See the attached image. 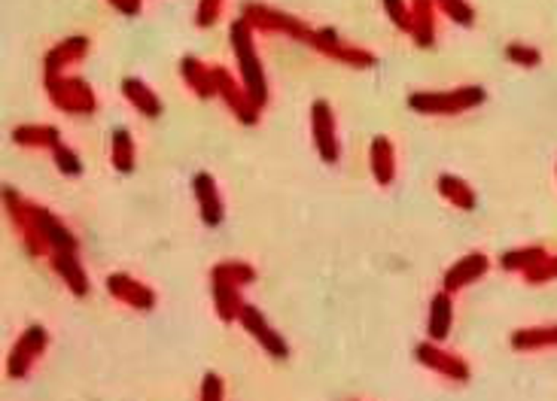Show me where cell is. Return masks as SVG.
<instances>
[{
    "mask_svg": "<svg viewBox=\"0 0 557 401\" xmlns=\"http://www.w3.org/2000/svg\"><path fill=\"white\" fill-rule=\"evenodd\" d=\"M314 46H320L323 52L335 55V58L341 61H354V64H371V55L369 52H360V49H350V46H345L339 40V34L332 31V27H326V31H320L317 37H314Z\"/></svg>",
    "mask_w": 557,
    "mask_h": 401,
    "instance_id": "cell-5",
    "label": "cell"
},
{
    "mask_svg": "<svg viewBox=\"0 0 557 401\" xmlns=\"http://www.w3.org/2000/svg\"><path fill=\"white\" fill-rule=\"evenodd\" d=\"M371 149H375V152H371V158H375L378 179H381V183H390V174H393V170H390V143L384 140V137H378Z\"/></svg>",
    "mask_w": 557,
    "mask_h": 401,
    "instance_id": "cell-13",
    "label": "cell"
},
{
    "mask_svg": "<svg viewBox=\"0 0 557 401\" xmlns=\"http://www.w3.org/2000/svg\"><path fill=\"white\" fill-rule=\"evenodd\" d=\"M314 134H317V147H320V155L326 158V162H335L339 158V143H335L332 137V113H329L326 103H314Z\"/></svg>",
    "mask_w": 557,
    "mask_h": 401,
    "instance_id": "cell-4",
    "label": "cell"
},
{
    "mask_svg": "<svg viewBox=\"0 0 557 401\" xmlns=\"http://www.w3.org/2000/svg\"><path fill=\"white\" fill-rule=\"evenodd\" d=\"M217 12H219V0H202V6H198V25H213L217 22Z\"/></svg>",
    "mask_w": 557,
    "mask_h": 401,
    "instance_id": "cell-21",
    "label": "cell"
},
{
    "mask_svg": "<svg viewBox=\"0 0 557 401\" xmlns=\"http://www.w3.org/2000/svg\"><path fill=\"white\" fill-rule=\"evenodd\" d=\"M50 92L65 110H82V113H88V110L95 107L92 92H88V86L80 79H58V76H50Z\"/></svg>",
    "mask_w": 557,
    "mask_h": 401,
    "instance_id": "cell-3",
    "label": "cell"
},
{
    "mask_svg": "<svg viewBox=\"0 0 557 401\" xmlns=\"http://www.w3.org/2000/svg\"><path fill=\"white\" fill-rule=\"evenodd\" d=\"M244 320H247V329H253V331H256V335L268 344V350L278 352V356H284V352H286V350H284V344H280L278 337H274L271 331H268V329L263 326V320H259L256 310H244Z\"/></svg>",
    "mask_w": 557,
    "mask_h": 401,
    "instance_id": "cell-11",
    "label": "cell"
},
{
    "mask_svg": "<svg viewBox=\"0 0 557 401\" xmlns=\"http://www.w3.org/2000/svg\"><path fill=\"white\" fill-rule=\"evenodd\" d=\"M116 10L119 12H128V16H134L137 10H141V0H113Z\"/></svg>",
    "mask_w": 557,
    "mask_h": 401,
    "instance_id": "cell-23",
    "label": "cell"
},
{
    "mask_svg": "<svg viewBox=\"0 0 557 401\" xmlns=\"http://www.w3.org/2000/svg\"><path fill=\"white\" fill-rule=\"evenodd\" d=\"M487 268V261L481 259V255H472V259H463L457 268L448 274V286H460V283H466V280H476V276L485 271Z\"/></svg>",
    "mask_w": 557,
    "mask_h": 401,
    "instance_id": "cell-10",
    "label": "cell"
},
{
    "mask_svg": "<svg viewBox=\"0 0 557 401\" xmlns=\"http://www.w3.org/2000/svg\"><path fill=\"white\" fill-rule=\"evenodd\" d=\"M485 101L481 88H457L448 95H411V107L423 110V113H457V110L476 107Z\"/></svg>",
    "mask_w": 557,
    "mask_h": 401,
    "instance_id": "cell-2",
    "label": "cell"
},
{
    "mask_svg": "<svg viewBox=\"0 0 557 401\" xmlns=\"http://www.w3.org/2000/svg\"><path fill=\"white\" fill-rule=\"evenodd\" d=\"M55 265H58V271H65V276H67V280H71L73 292H80V295L86 292V289H88L86 276H82V271H80L77 265H73L71 259H58V261H55Z\"/></svg>",
    "mask_w": 557,
    "mask_h": 401,
    "instance_id": "cell-16",
    "label": "cell"
},
{
    "mask_svg": "<svg viewBox=\"0 0 557 401\" xmlns=\"http://www.w3.org/2000/svg\"><path fill=\"white\" fill-rule=\"evenodd\" d=\"M439 189H442L445 195H448V198L454 200V204H460V207H472V204H476V200H472V192L466 189V185L460 183V179H454V177H442Z\"/></svg>",
    "mask_w": 557,
    "mask_h": 401,
    "instance_id": "cell-12",
    "label": "cell"
},
{
    "mask_svg": "<svg viewBox=\"0 0 557 401\" xmlns=\"http://www.w3.org/2000/svg\"><path fill=\"white\" fill-rule=\"evenodd\" d=\"M122 92L128 95V98H132L134 103H137V110H141V113H147V116H159V98H156L153 92H149L147 86H143V82H137V79H126L122 82Z\"/></svg>",
    "mask_w": 557,
    "mask_h": 401,
    "instance_id": "cell-6",
    "label": "cell"
},
{
    "mask_svg": "<svg viewBox=\"0 0 557 401\" xmlns=\"http://www.w3.org/2000/svg\"><path fill=\"white\" fill-rule=\"evenodd\" d=\"M387 4V12H390V19L399 25V27H405V31H411V16H408V10L402 6V0H384Z\"/></svg>",
    "mask_w": 557,
    "mask_h": 401,
    "instance_id": "cell-18",
    "label": "cell"
},
{
    "mask_svg": "<svg viewBox=\"0 0 557 401\" xmlns=\"http://www.w3.org/2000/svg\"><path fill=\"white\" fill-rule=\"evenodd\" d=\"M86 37H71V40H65V43L58 46V49H52L50 52V61H46V67H50V73H58L61 67L67 64V61H73V58H80L82 52H86Z\"/></svg>",
    "mask_w": 557,
    "mask_h": 401,
    "instance_id": "cell-7",
    "label": "cell"
},
{
    "mask_svg": "<svg viewBox=\"0 0 557 401\" xmlns=\"http://www.w3.org/2000/svg\"><path fill=\"white\" fill-rule=\"evenodd\" d=\"M536 259H546L542 255V250H533V253H508L506 259H503V265L506 268H530V261Z\"/></svg>",
    "mask_w": 557,
    "mask_h": 401,
    "instance_id": "cell-19",
    "label": "cell"
},
{
    "mask_svg": "<svg viewBox=\"0 0 557 401\" xmlns=\"http://www.w3.org/2000/svg\"><path fill=\"white\" fill-rule=\"evenodd\" d=\"M539 341H557V329L554 331H527V335H515V347H527V344H539Z\"/></svg>",
    "mask_w": 557,
    "mask_h": 401,
    "instance_id": "cell-20",
    "label": "cell"
},
{
    "mask_svg": "<svg viewBox=\"0 0 557 401\" xmlns=\"http://www.w3.org/2000/svg\"><path fill=\"white\" fill-rule=\"evenodd\" d=\"M195 192H198V198H202V213H204V219L208 223H219V200L217 195H213V183H210V177L208 174H198L195 177Z\"/></svg>",
    "mask_w": 557,
    "mask_h": 401,
    "instance_id": "cell-9",
    "label": "cell"
},
{
    "mask_svg": "<svg viewBox=\"0 0 557 401\" xmlns=\"http://www.w3.org/2000/svg\"><path fill=\"white\" fill-rule=\"evenodd\" d=\"M508 61H518V64H527V67H536L539 64V49H530V46H508L506 49Z\"/></svg>",
    "mask_w": 557,
    "mask_h": 401,
    "instance_id": "cell-17",
    "label": "cell"
},
{
    "mask_svg": "<svg viewBox=\"0 0 557 401\" xmlns=\"http://www.w3.org/2000/svg\"><path fill=\"white\" fill-rule=\"evenodd\" d=\"M55 158H58L61 170H67V174H73V170H80V162L71 155V149H61L58 143H55Z\"/></svg>",
    "mask_w": 557,
    "mask_h": 401,
    "instance_id": "cell-22",
    "label": "cell"
},
{
    "mask_svg": "<svg viewBox=\"0 0 557 401\" xmlns=\"http://www.w3.org/2000/svg\"><path fill=\"white\" fill-rule=\"evenodd\" d=\"M183 73H186V79H189V86L195 88V92L213 95V88H217V82H213V67L208 71V67H202L195 58H186L183 61Z\"/></svg>",
    "mask_w": 557,
    "mask_h": 401,
    "instance_id": "cell-8",
    "label": "cell"
},
{
    "mask_svg": "<svg viewBox=\"0 0 557 401\" xmlns=\"http://www.w3.org/2000/svg\"><path fill=\"white\" fill-rule=\"evenodd\" d=\"M448 320H451V304L445 295H439L436 304H432V335L436 337L448 335Z\"/></svg>",
    "mask_w": 557,
    "mask_h": 401,
    "instance_id": "cell-14",
    "label": "cell"
},
{
    "mask_svg": "<svg viewBox=\"0 0 557 401\" xmlns=\"http://www.w3.org/2000/svg\"><path fill=\"white\" fill-rule=\"evenodd\" d=\"M232 43H235L238 49V58H240V71H244V79H247V92H250L253 103H265V82H263V67H259V58H256V49H253V40H250V31H247L244 22H235L232 25Z\"/></svg>",
    "mask_w": 557,
    "mask_h": 401,
    "instance_id": "cell-1",
    "label": "cell"
},
{
    "mask_svg": "<svg viewBox=\"0 0 557 401\" xmlns=\"http://www.w3.org/2000/svg\"><path fill=\"white\" fill-rule=\"evenodd\" d=\"M132 137L126 131H116V168L132 170Z\"/></svg>",
    "mask_w": 557,
    "mask_h": 401,
    "instance_id": "cell-15",
    "label": "cell"
}]
</instances>
